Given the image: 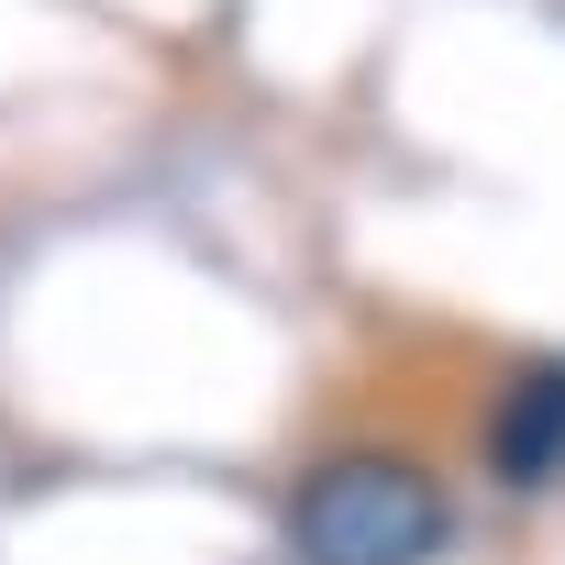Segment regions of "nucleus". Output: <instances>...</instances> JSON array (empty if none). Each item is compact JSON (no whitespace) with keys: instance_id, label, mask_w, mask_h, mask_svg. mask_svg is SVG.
I'll use <instances>...</instances> for the list:
<instances>
[{"instance_id":"nucleus-1","label":"nucleus","mask_w":565,"mask_h":565,"mask_svg":"<svg viewBox=\"0 0 565 565\" xmlns=\"http://www.w3.org/2000/svg\"><path fill=\"white\" fill-rule=\"evenodd\" d=\"M444 543H455V499L411 455H322L289 488L300 565H433Z\"/></svg>"},{"instance_id":"nucleus-2","label":"nucleus","mask_w":565,"mask_h":565,"mask_svg":"<svg viewBox=\"0 0 565 565\" xmlns=\"http://www.w3.org/2000/svg\"><path fill=\"white\" fill-rule=\"evenodd\" d=\"M488 466H499L510 488L565 477V366H554V355L499 388V411H488Z\"/></svg>"}]
</instances>
